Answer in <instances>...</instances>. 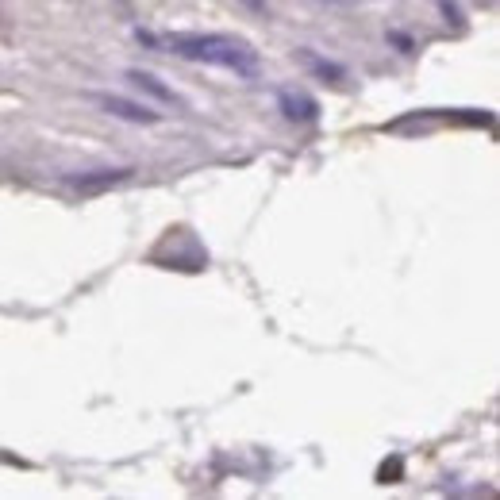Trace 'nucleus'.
I'll list each match as a JSON object with an SVG mask.
<instances>
[{"label":"nucleus","mask_w":500,"mask_h":500,"mask_svg":"<svg viewBox=\"0 0 500 500\" xmlns=\"http://www.w3.org/2000/svg\"><path fill=\"white\" fill-rule=\"evenodd\" d=\"M162 42L177 59L232 69L239 77H250L254 69H259V50H254L247 39L227 35V32H169Z\"/></svg>","instance_id":"1"},{"label":"nucleus","mask_w":500,"mask_h":500,"mask_svg":"<svg viewBox=\"0 0 500 500\" xmlns=\"http://www.w3.org/2000/svg\"><path fill=\"white\" fill-rule=\"evenodd\" d=\"M93 100L108 112V116L127 120V123H159V120H162V112L139 105V100H127V96H120V93H96Z\"/></svg>","instance_id":"2"},{"label":"nucleus","mask_w":500,"mask_h":500,"mask_svg":"<svg viewBox=\"0 0 500 500\" xmlns=\"http://www.w3.org/2000/svg\"><path fill=\"white\" fill-rule=\"evenodd\" d=\"M277 108L285 112V120H293V123H316L320 120V100L300 93V89H281Z\"/></svg>","instance_id":"3"},{"label":"nucleus","mask_w":500,"mask_h":500,"mask_svg":"<svg viewBox=\"0 0 500 500\" xmlns=\"http://www.w3.org/2000/svg\"><path fill=\"white\" fill-rule=\"evenodd\" d=\"M135 169H127V166H116V169H89V174H69L66 185L69 189H77V193H100V189H112V185H120L127 181Z\"/></svg>","instance_id":"4"},{"label":"nucleus","mask_w":500,"mask_h":500,"mask_svg":"<svg viewBox=\"0 0 500 500\" xmlns=\"http://www.w3.org/2000/svg\"><path fill=\"white\" fill-rule=\"evenodd\" d=\"M127 81L135 85L139 93H147V96H154L159 105H174V108H181V96L169 89V85H162L154 74H147V69H127Z\"/></svg>","instance_id":"5"},{"label":"nucleus","mask_w":500,"mask_h":500,"mask_svg":"<svg viewBox=\"0 0 500 500\" xmlns=\"http://www.w3.org/2000/svg\"><path fill=\"white\" fill-rule=\"evenodd\" d=\"M305 62L312 66V69H316V74H323V77H342V66H335V62H323V59H316V54H312V50H305Z\"/></svg>","instance_id":"6"},{"label":"nucleus","mask_w":500,"mask_h":500,"mask_svg":"<svg viewBox=\"0 0 500 500\" xmlns=\"http://www.w3.org/2000/svg\"><path fill=\"white\" fill-rule=\"evenodd\" d=\"M439 8H442V16H447V23H454V27L466 23V20H462V8L454 5V0H439Z\"/></svg>","instance_id":"7"},{"label":"nucleus","mask_w":500,"mask_h":500,"mask_svg":"<svg viewBox=\"0 0 500 500\" xmlns=\"http://www.w3.org/2000/svg\"><path fill=\"white\" fill-rule=\"evenodd\" d=\"M339 5H342V0H339Z\"/></svg>","instance_id":"8"}]
</instances>
